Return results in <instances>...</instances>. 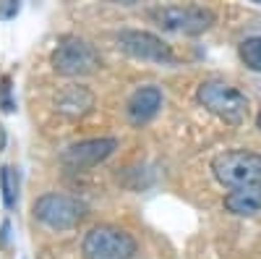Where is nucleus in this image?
Returning a JSON list of instances; mask_svg holds the SVG:
<instances>
[{"instance_id": "4468645a", "label": "nucleus", "mask_w": 261, "mask_h": 259, "mask_svg": "<svg viewBox=\"0 0 261 259\" xmlns=\"http://www.w3.org/2000/svg\"><path fill=\"white\" fill-rule=\"evenodd\" d=\"M16 102L11 97V76H3V113H13Z\"/></svg>"}, {"instance_id": "423d86ee", "label": "nucleus", "mask_w": 261, "mask_h": 259, "mask_svg": "<svg viewBox=\"0 0 261 259\" xmlns=\"http://www.w3.org/2000/svg\"><path fill=\"white\" fill-rule=\"evenodd\" d=\"M149 18L165 32L196 37L214 24V13L204 6H157L149 11Z\"/></svg>"}, {"instance_id": "20e7f679", "label": "nucleus", "mask_w": 261, "mask_h": 259, "mask_svg": "<svg viewBox=\"0 0 261 259\" xmlns=\"http://www.w3.org/2000/svg\"><path fill=\"white\" fill-rule=\"evenodd\" d=\"M32 215L34 220L42 223L45 228L60 233V230H71L76 228L84 215H86V204L79 202L76 197H68V194H58V191H47L42 197L34 199L32 204Z\"/></svg>"}, {"instance_id": "f8f14e48", "label": "nucleus", "mask_w": 261, "mask_h": 259, "mask_svg": "<svg viewBox=\"0 0 261 259\" xmlns=\"http://www.w3.org/2000/svg\"><path fill=\"white\" fill-rule=\"evenodd\" d=\"M0 186H3V204H6V209H13L16 202H18V186H21L18 170L6 165L3 170H0Z\"/></svg>"}, {"instance_id": "9b49d317", "label": "nucleus", "mask_w": 261, "mask_h": 259, "mask_svg": "<svg viewBox=\"0 0 261 259\" xmlns=\"http://www.w3.org/2000/svg\"><path fill=\"white\" fill-rule=\"evenodd\" d=\"M225 209L232 215H241V218L256 215L261 209V181L243 189H232L225 197Z\"/></svg>"}, {"instance_id": "ddd939ff", "label": "nucleus", "mask_w": 261, "mask_h": 259, "mask_svg": "<svg viewBox=\"0 0 261 259\" xmlns=\"http://www.w3.org/2000/svg\"><path fill=\"white\" fill-rule=\"evenodd\" d=\"M241 60L246 68L261 74V37H248L241 42Z\"/></svg>"}, {"instance_id": "7ed1b4c3", "label": "nucleus", "mask_w": 261, "mask_h": 259, "mask_svg": "<svg viewBox=\"0 0 261 259\" xmlns=\"http://www.w3.org/2000/svg\"><path fill=\"white\" fill-rule=\"evenodd\" d=\"M50 63H53L55 74L73 79V76L94 74L102 60H99V53L94 50V45L89 39H84L79 34H65L55 45V50L50 55Z\"/></svg>"}, {"instance_id": "6e6552de", "label": "nucleus", "mask_w": 261, "mask_h": 259, "mask_svg": "<svg viewBox=\"0 0 261 259\" xmlns=\"http://www.w3.org/2000/svg\"><path fill=\"white\" fill-rule=\"evenodd\" d=\"M118 149L115 136H94V139H81L68 144L60 152V162L71 170H84V168H94L105 162Z\"/></svg>"}, {"instance_id": "0eeeda50", "label": "nucleus", "mask_w": 261, "mask_h": 259, "mask_svg": "<svg viewBox=\"0 0 261 259\" xmlns=\"http://www.w3.org/2000/svg\"><path fill=\"white\" fill-rule=\"evenodd\" d=\"M118 48L130 55L134 60H146V63H160V66H175L178 58L172 53V48L167 42H162V37L144 32V29H120L118 37Z\"/></svg>"}, {"instance_id": "f3484780", "label": "nucleus", "mask_w": 261, "mask_h": 259, "mask_svg": "<svg viewBox=\"0 0 261 259\" xmlns=\"http://www.w3.org/2000/svg\"><path fill=\"white\" fill-rule=\"evenodd\" d=\"M256 128H261V110H258V115H256Z\"/></svg>"}, {"instance_id": "1a4fd4ad", "label": "nucleus", "mask_w": 261, "mask_h": 259, "mask_svg": "<svg viewBox=\"0 0 261 259\" xmlns=\"http://www.w3.org/2000/svg\"><path fill=\"white\" fill-rule=\"evenodd\" d=\"M162 102H165V95L160 86H154V84L139 86L125 102V115L134 126H144L162 110Z\"/></svg>"}, {"instance_id": "dca6fc26", "label": "nucleus", "mask_w": 261, "mask_h": 259, "mask_svg": "<svg viewBox=\"0 0 261 259\" xmlns=\"http://www.w3.org/2000/svg\"><path fill=\"white\" fill-rule=\"evenodd\" d=\"M11 239V220H3V244H8Z\"/></svg>"}, {"instance_id": "f257e3e1", "label": "nucleus", "mask_w": 261, "mask_h": 259, "mask_svg": "<svg viewBox=\"0 0 261 259\" xmlns=\"http://www.w3.org/2000/svg\"><path fill=\"white\" fill-rule=\"evenodd\" d=\"M196 100L204 110L230 126H241L248 118V97L225 81H204L196 89Z\"/></svg>"}, {"instance_id": "2eb2a0df", "label": "nucleus", "mask_w": 261, "mask_h": 259, "mask_svg": "<svg viewBox=\"0 0 261 259\" xmlns=\"http://www.w3.org/2000/svg\"><path fill=\"white\" fill-rule=\"evenodd\" d=\"M18 11H21V6L16 3V0H3V6H0V18L8 21V18H13Z\"/></svg>"}, {"instance_id": "f03ea898", "label": "nucleus", "mask_w": 261, "mask_h": 259, "mask_svg": "<svg viewBox=\"0 0 261 259\" xmlns=\"http://www.w3.org/2000/svg\"><path fill=\"white\" fill-rule=\"evenodd\" d=\"M212 176L217 183L232 189H243L261 181V155L251 149H225L212 160Z\"/></svg>"}, {"instance_id": "9d476101", "label": "nucleus", "mask_w": 261, "mask_h": 259, "mask_svg": "<svg viewBox=\"0 0 261 259\" xmlns=\"http://www.w3.org/2000/svg\"><path fill=\"white\" fill-rule=\"evenodd\" d=\"M92 107H94V92L89 86L71 84V86H63L55 95V110L68 118H81L86 113H92Z\"/></svg>"}, {"instance_id": "39448f33", "label": "nucleus", "mask_w": 261, "mask_h": 259, "mask_svg": "<svg viewBox=\"0 0 261 259\" xmlns=\"http://www.w3.org/2000/svg\"><path fill=\"white\" fill-rule=\"evenodd\" d=\"M136 249L134 236L115 225H94L81 239L84 259H134Z\"/></svg>"}]
</instances>
